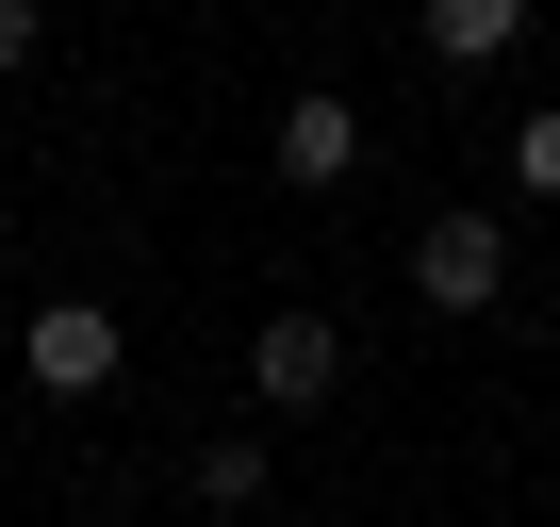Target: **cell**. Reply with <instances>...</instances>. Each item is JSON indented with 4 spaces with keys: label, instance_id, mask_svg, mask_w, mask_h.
<instances>
[{
    "label": "cell",
    "instance_id": "obj_1",
    "mask_svg": "<svg viewBox=\"0 0 560 527\" xmlns=\"http://www.w3.org/2000/svg\"><path fill=\"white\" fill-rule=\"evenodd\" d=\"M116 363H132L116 297H34V314H18V379H34V396H116Z\"/></svg>",
    "mask_w": 560,
    "mask_h": 527
},
{
    "label": "cell",
    "instance_id": "obj_2",
    "mask_svg": "<svg viewBox=\"0 0 560 527\" xmlns=\"http://www.w3.org/2000/svg\"><path fill=\"white\" fill-rule=\"evenodd\" d=\"M247 396H264V412H330V396H347V330H330L314 297H280V314L247 330Z\"/></svg>",
    "mask_w": 560,
    "mask_h": 527
},
{
    "label": "cell",
    "instance_id": "obj_3",
    "mask_svg": "<svg viewBox=\"0 0 560 527\" xmlns=\"http://www.w3.org/2000/svg\"><path fill=\"white\" fill-rule=\"evenodd\" d=\"M412 297H429V314H494V297H511V231H494V214H429V231H412Z\"/></svg>",
    "mask_w": 560,
    "mask_h": 527
},
{
    "label": "cell",
    "instance_id": "obj_4",
    "mask_svg": "<svg viewBox=\"0 0 560 527\" xmlns=\"http://www.w3.org/2000/svg\"><path fill=\"white\" fill-rule=\"evenodd\" d=\"M347 165H363V99H347V83H298V99H280V181L330 198Z\"/></svg>",
    "mask_w": 560,
    "mask_h": 527
},
{
    "label": "cell",
    "instance_id": "obj_5",
    "mask_svg": "<svg viewBox=\"0 0 560 527\" xmlns=\"http://www.w3.org/2000/svg\"><path fill=\"white\" fill-rule=\"evenodd\" d=\"M412 34H429V67H511L527 50V0H429Z\"/></svg>",
    "mask_w": 560,
    "mask_h": 527
},
{
    "label": "cell",
    "instance_id": "obj_6",
    "mask_svg": "<svg viewBox=\"0 0 560 527\" xmlns=\"http://www.w3.org/2000/svg\"><path fill=\"white\" fill-rule=\"evenodd\" d=\"M182 494H198V511H264V429H214V445L182 461Z\"/></svg>",
    "mask_w": 560,
    "mask_h": 527
},
{
    "label": "cell",
    "instance_id": "obj_7",
    "mask_svg": "<svg viewBox=\"0 0 560 527\" xmlns=\"http://www.w3.org/2000/svg\"><path fill=\"white\" fill-rule=\"evenodd\" d=\"M494 165H511V198H527V214H560V99H544V116H511V149H494Z\"/></svg>",
    "mask_w": 560,
    "mask_h": 527
},
{
    "label": "cell",
    "instance_id": "obj_8",
    "mask_svg": "<svg viewBox=\"0 0 560 527\" xmlns=\"http://www.w3.org/2000/svg\"><path fill=\"white\" fill-rule=\"evenodd\" d=\"M34 50H50V17H34V0H0V83H18Z\"/></svg>",
    "mask_w": 560,
    "mask_h": 527
},
{
    "label": "cell",
    "instance_id": "obj_9",
    "mask_svg": "<svg viewBox=\"0 0 560 527\" xmlns=\"http://www.w3.org/2000/svg\"><path fill=\"white\" fill-rule=\"evenodd\" d=\"M0 247H18V181H0Z\"/></svg>",
    "mask_w": 560,
    "mask_h": 527
},
{
    "label": "cell",
    "instance_id": "obj_10",
    "mask_svg": "<svg viewBox=\"0 0 560 527\" xmlns=\"http://www.w3.org/2000/svg\"><path fill=\"white\" fill-rule=\"evenodd\" d=\"M83 527H116V511H83Z\"/></svg>",
    "mask_w": 560,
    "mask_h": 527
}]
</instances>
